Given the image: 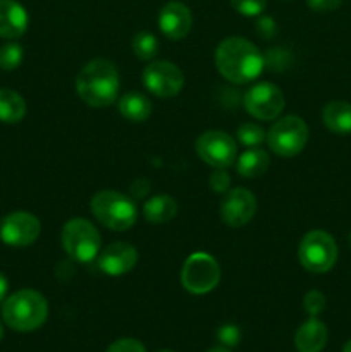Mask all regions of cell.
<instances>
[{"label": "cell", "mask_w": 351, "mask_h": 352, "mask_svg": "<svg viewBox=\"0 0 351 352\" xmlns=\"http://www.w3.org/2000/svg\"><path fill=\"white\" fill-rule=\"evenodd\" d=\"M231 6L234 7L237 14L246 17H257L267 7V0H231Z\"/></svg>", "instance_id": "obj_27"}, {"label": "cell", "mask_w": 351, "mask_h": 352, "mask_svg": "<svg viewBox=\"0 0 351 352\" xmlns=\"http://www.w3.org/2000/svg\"><path fill=\"white\" fill-rule=\"evenodd\" d=\"M2 337H3V327L2 323H0V340H2Z\"/></svg>", "instance_id": "obj_37"}, {"label": "cell", "mask_w": 351, "mask_h": 352, "mask_svg": "<svg viewBox=\"0 0 351 352\" xmlns=\"http://www.w3.org/2000/svg\"><path fill=\"white\" fill-rule=\"evenodd\" d=\"M209 184L212 188L213 192H219V195H226L231 188V175L227 174L226 168H215L212 172L209 179Z\"/></svg>", "instance_id": "obj_29"}, {"label": "cell", "mask_w": 351, "mask_h": 352, "mask_svg": "<svg viewBox=\"0 0 351 352\" xmlns=\"http://www.w3.org/2000/svg\"><path fill=\"white\" fill-rule=\"evenodd\" d=\"M257 213V198L244 188L231 189L220 203V219L226 226L237 229L250 222Z\"/></svg>", "instance_id": "obj_13"}, {"label": "cell", "mask_w": 351, "mask_h": 352, "mask_svg": "<svg viewBox=\"0 0 351 352\" xmlns=\"http://www.w3.org/2000/svg\"><path fill=\"white\" fill-rule=\"evenodd\" d=\"M298 260L312 274H327L337 261V246L326 230H310L298 248Z\"/></svg>", "instance_id": "obj_6"}, {"label": "cell", "mask_w": 351, "mask_h": 352, "mask_svg": "<svg viewBox=\"0 0 351 352\" xmlns=\"http://www.w3.org/2000/svg\"><path fill=\"white\" fill-rule=\"evenodd\" d=\"M61 243L69 258L88 263L98 258L102 250V236L98 229L86 219H71L62 227Z\"/></svg>", "instance_id": "obj_5"}, {"label": "cell", "mask_w": 351, "mask_h": 352, "mask_svg": "<svg viewBox=\"0 0 351 352\" xmlns=\"http://www.w3.org/2000/svg\"><path fill=\"white\" fill-rule=\"evenodd\" d=\"M41 232V223L33 213L12 212L0 223V239L12 248L31 246Z\"/></svg>", "instance_id": "obj_12"}, {"label": "cell", "mask_w": 351, "mask_h": 352, "mask_svg": "<svg viewBox=\"0 0 351 352\" xmlns=\"http://www.w3.org/2000/svg\"><path fill=\"white\" fill-rule=\"evenodd\" d=\"M120 116L131 122H143L151 116V102L140 91H129L117 102Z\"/></svg>", "instance_id": "obj_19"}, {"label": "cell", "mask_w": 351, "mask_h": 352, "mask_svg": "<svg viewBox=\"0 0 351 352\" xmlns=\"http://www.w3.org/2000/svg\"><path fill=\"white\" fill-rule=\"evenodd\" d=\"M157 352H172V351H167V349H164V351H157Z\"/></svg>", "instance_id": "obj_38"}, {"label": "cell", "mask_w": 351, "mask_h": 352, "mask_svg": "<svg viewBox=\"0 0 351 352\" xmlns=\"http://www.w3.org/2000/svg\"><path fill=\"white\" fill-rule=\"evenodd\" d=\"M213 60L220 76L234 85L255 81L265 69L264 54L257 45L241 36H231L220 41Z\"/></svg>", "instance_id": "obj_1"}, {"label": "cell", "mask_w": 351, "mask_h": 352, "mask_svg": "<svg viewBox=\"0 0 351 352\" xmlns=\"http://www.w3.org/2000/svg\"><path fill=\"white\" fill-rule=\"evenodd\" d=\"M24 57V50L19 43L16 41H9V43L0 47V69L2 71H14L21 65Z\"/></svg>", "instance_id": "obj_25"}, {"label": "cell", "mask_w": 351, "mask_h": 352, "mask_svg": "<svg viewBox=\"0 0 351 352\" xmlns=\"http://www.w3.org/2000/svg\"><path fill=\"white\" fill-rule=\"evenodd\" d=\"M195 148L198 157L213 168H227L236 164L237 144L224 131H205L198 136Z\"/></svg>", "instance_id": "obj_9"}, {"label": "cell", "mask_w": 351, "mask_h": 352, "mask_svg": "<svg viewBox=\"0 0 351 352\" xmlns=\"http://www.w3.org/2000/svg\"><path fill=\"white\" fill-rule=\"evenodd\" d=\"M143 85L151 95L158 98H172L179 95L184 86V74L169 60H155L145 67Z\"/></svg>", "instance_id": "obj_10"}, {"label": "cell", "mask_w": 351, "mask_h": 352, "mask_svg": "<svg viewBox=\"0 0 351 352\" xmlns=\"http://www.w3.org/2000/svg\"><path fill=\"white\" fill-rule=\"evenodd\" d=\"M26 9L17 0H0V38L3 40H17L28 30Z\"/></svg>", "instance_id": "obj_16"}, {"label": "cell", "mask_w": 351, "mask_h": 352, "mask_svg": "<svg viewBox=\"0 0 351 352\" xmlns=\"http://www.w3.org/2000/svg\"><path fill=\"white\" fill-rule=\"evenodd\" d=\"M306 3L315 12H332L343 3V0H306Z\"/></svg>", "instance_id": "obj_33"}, {"label": "cell", "mask_w": 351, "mask_h": 352, "mask_svg": "<svg viewBox=\"0 0 351 352\" xmlns=\"http://www.w3.org/2000/svg\"><path fill=\"white\" fill-rule=\"evenodd\" d=\"M7 292H9V280H7L6 275L0 272V302L6 301Z\"/></svg>", "instance_id": "obj_34"}, {"label": "cell", "mask_w": 351, "mask_h": 352, "mask_svg": "<svg viewBox=\"0 0 351 352\" xmlns=\"http://www.w3.org/2000/svg\"><path fill=\"white\" fill-rule=\"evenodd\" d=\"M264 60L265 67H268L270 71L275 72H282L292 65V55L291 52L286 50V48L275 47L270 48V50L264 55Z\"/></svg>", "instance_id": "obj_26"}, {"label": "cell", "mask_w": 351, "mask_h": 352, "mask_svg": "<svg viewBox=\"0 0 351 352\" xmlns=\"http://www.w3.org/2000/svg\"><path fill=\"white\" fill-rule=\"evenodd\" d=\"M326 296L320 291H308L303 298V308L310 316H319L326 309Z\"/></svg>", "instance_id": "obj_28"}, {"label": "cell", "mask_w": 351, "mask_h": 352, "mask_svg": "<svg viewBox=\"0 0 351 352\" xmlns=\"http://www.w3.org/2000/svg\"><path fill=\"white\" fill-rule=\"evenodd\" d=\"M209 352H231V349L226 346H220V347H212Z\"/></svg>", "instance_id": "obj_35"}, {"label": "cell", "mask_w": 351, "mask_h": 352, "mask_svg": "<svg viewBox=\"0 0 351 352\" xmlns=\"http://www.w3.org/2000/svg\"><path fill=\"white\" fill-rule=\"evenodd\" d=\"M193 26V16L189 7L182 2H169L158 12V30L169 40H182L189 34Z\"/></svg>", "instance_id": "obj_15"}, {"label": "cell", "mask_w": 351, "mask_h": 352, "mask_svg": "<svg viewBox=\"0 0 351 352\" xmlns=\"http://www.w3.org/2000/svg\"><path fill=\"white\" fill-rule=\"evenodd\" d=\"M89 210L103 227L116 232L127 230L138 219L136 203L127 195L114 189H102L96 192L89 203Z\"/></svg>", "instance_id": "obj_4"}, {"label": "cell", "mask_w": 351, "mask_h": 352, "mask_svg": "<svg viewBox=\"0 0 351 352\" xmlns=\"http://www.w3.org/2000/svg\"><path fill=\"white\" fill-rule=\"evenodd\" d=\"M286 105L284 93L272 82H258L244 95V109L258 120H275Z\"/></svg>", "instance_id": "obj_11"}, {"label": "cell", "mask_w": 351, "mask_h": 352, "mask_svg": "<svg viewBox=\"0 0 351 352\" xmlns=\"http://www.w3.org/2000/svg\"><path fill=\"white\" fill-rule=\"evenodd\" d=\"M343 352H351V340H348V342L344 344V347H343Z\"/></svg>", "instance_id": "obj_36"}, {"label": "cell", "mask_w": 351, "mask_h": 352, "mask_svg": "<svg viewBox=\"0 0 351 352\" xmlns=\"http://www.w3.org/2000/svg\"><path fill=\"white\" fill-rule=\"evenodd\" d=\"M270 165V157L262 148H250L244 153H241L236 160V170L241 177L255 179L260 177L267 172Z\"/></svg>", "instance_id": "obj_20"}, {"label": "cell", "mask_w": 351, "mask_h": 352, "mask_svg": "<svg viewBox=\"0 0 351 352\" xmlns=\"http://www.w3.org/2000/svg\"><path fill=\"white\" fill-rule=\"evenodd\" d=\"M178 215V201L169 195H157L143 205V217L151 223H167Z\"/></svg>", "instance_id": "obj_21"}, {"label": "cell", "mask_w": 351, "mask_h": 352, "mask_svg": "<svg viewBox=\"0 0 351 352\" xmlns=\"http://www.w3.org/2000/svg\"><path fill=\"white\" fill-rule=\"evenodd\" d=\"M107 352H147V349L136 339H119L110 344Z\"/></svg>", "instance_id": "obj_32"}, {"label": "cell", "mask_w": 351, "mask_h": 352, "mask_svg": "<svg viewBox=\"0 0 351 352\" xmlns=\"http://www.w3.org/2000/svg\"><path fill=\"white\" fill-rule=\"evenodd\" d=\"M329 332L327 327L317 316H310L295 336V346L298 352H322L326 347Z\"/></svg>", "instance_id": "obj_17"}, {"label": "cell", "mask_w": 351, "mask_h": 352, "mask_svg": "<svg viewBox=\"0 0 351 352\" xmlns=\"http://www.w3.org/2000/svg\"><path fill=\"white\" fill-rule=\"evenodd\" d=\"M26 116V102L17 91L9 88L0 89V122L17 124Z\"/></svg>", "instance_id": "obj_22"}, {"label": "cell", "mask_w": 351, "mask_h": 352, "mask_svg": "<svg viewBox=\"0 0 351 352\" xmlns=\"http://www.w3.org/2000/svg\"><path fill=\"white\" fill-rule=\"evenodd\" d=\"M48 316V302L43 294L33 289H21L6 298L2 318L16 332H33L40 329Z\"/></svg>", "instance_id": "obj_3"}, {"label": "cell", "mask_w": 351, "mask_h": 352, "mask_svg": "<svg viewBox=\"0 0 351 352\" xmlns=\"http://www.w3.org/2000/svg\"><path fill=\"white\" fill-rule=\"evenodd\" d=\"M131 48H133V54L136 55L140 60L148 62L157 55L158 41L157 38H155V34L148 33V31H140V33H136L133 36Z\"/></svg>", "instance_id": "obj_23"}, {"label": "cell", "mask_w": 351, "mask_h": 352, "mask_svg": "<svg viewBox=\"0 0 351 352\" xmlns=\"http://www.w3.org/2000/svg\"><path fill=\"white\" fill-rule=\"evenodd\" d=\"M236 136L237 141L246 148H257L260 146L264 141H267V133L264 131V127L258 126V124L255 122L241 124V126L237 127Z\"/></svg>", "instance_id": "obj_24"}, {"label": "cell", "mask_w": 351, "mask_h": 352, "mask_svg": "<svg viewBox=\"0 0 351 352\" xmlns=\"http://www.w3.org/2000/svg\"><path fill=\"white\" fill-rule=\"evenodd\" d=\"M217 337L222 342V346L226 347H234L240 344L241 340V330L237 329L233 323H227V325H222L219 330H217Z\"/></svg>", "instance_id": "obj_30"}, {"label": "cell", "mask_w": 351, "mask_h": 352, "mask_svg": "<svg viewBox=\"0 0 351 352\" xmlns=\"http://www.w3.org/2000/svg\"><path fill=\"white\" fill-rule=\"evenodd\" d=\"M288 2H289V0H288Z\"/></svg>", "instance_id": "obj_39"}, {"label": "cell", "mask_w": 351, "mask_h": 352, "mask_svg": "<svg viewBox=\"0 0 351 352\" xmlns=\"http://www.w3.org/2000/svg\"><path fill=\"white\" fill-rule=\"evenodd\" d=\"M120 76L116 64L107 58H95L81 67L76 78V93L93 109H103L119 96Z\"/></svg>", "instance_id": "obj_2"}, {"label": "cell", "mask_w": 351, "mask_h": 352, "mask_svg": "<svg viewBox=\"0 0 351 352\" xmlns=\"http://www.w3.org/2000/svg\"><path fill=\"white\" fill-rule=\"evenodd\" d=\"M98 268L110 277L126 275L136 267L138 251L129 243H112L100 253Z\"/></svg>", "instance_id": "obj_14"}, {"label": "cell", "mask_w": 351, "mask_h": 352, "mask_svg": "<svg viewBox=\"0 0 351 352\" xmlns=\"http://www.w3.org/2000/svg\"><path fill=\"white\" fill-rule=\"evenodd\" d=\"M220 282V267L213 256L206 253H193L181 270V284L196 296L213 291Z\"/></svg>", "instance_id": "obj_8"}, {"label": "cell", "mask_w": 351, "mask_h": 352, "mask_svg": "<svg viewBox=\"0 0 351 352\" xmlns=\"http://www.w3.org/2000/svg\"><path fill=\"white\" fill-rule=\"evenodd\" d=\"M323 126L334 134L346 136L351 134V103L341 102H329L322 110Z\"/></svg>", "instance_id": "obj_18"}, {"label": "cell", "mask_w": 351, "mask_h": 352, "mask_svg": "<svg viewBox=\"0 0 351 352\" xmlns=\"http://www.w3.org/2000/svg\"><path fill=\"white\" fill-rule=\"evenodd\" d=\"M267 143L279 157H296L308 143V126L298 116L281 117L268 129Z\"/></svg>", "instance_id": "obj_7"}, {"label": "cell", "mask_w": 351, "mask_h": 352, "mask_svg": "<svg viewBox=\"0 0 351 352\" xmlns=\"http://www.w3.org/2000/svg\"><path fill=\"white\" fill-rule=\"evenodd\" d=\"M255 31L264 40H272L277 34V24H275V21L270 16H260L257 24H255Z\"/></svg>", "instance_id": "obj_31"}]
</instances>
